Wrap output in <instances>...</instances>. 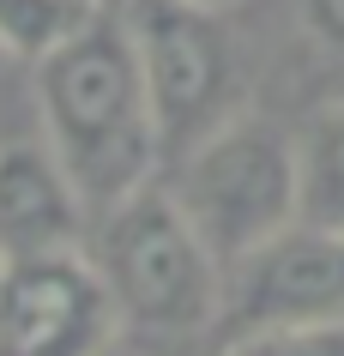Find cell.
Listing matches in <instances>:
<instances>
[{
    "label": "cell",
    "mask_w": 344,
    "mask_h": 356,
    "mask_svg": "<svg viewBox=\"0 0 344 356\" xmlns=\"http://www.w3.org/2000/svg\"><path fill=\"white\" fill-rule=\"evenodd\" d=\"M31 97L42 139L73 175L91 218L151 188L157 169L170 163L121 0H109L85 31H73L55 55L31 67Z\"/></svg>",
    "instance_id": "cell-1"
},
{
    "label": "cell",
    "mask_w": 344,
    "mask_h": 356,
    "mask_svg": "<svg viewBox=\"0 0 344 356\" xmlns=\"http://www.w3.org/2000/svg\"><path fill=\"white\" fill-rule=\"evenodd\" d=\"M91 260L115 296V314L139 332L188 338L224 320V266L157 181L91 218Z\"/></svg>",
    "instance_id": "cell-2"
},
{
    "label": "cell",
    "mask_w": 344,
    "mask_h": 356,
    "mask_svg": "<svg viewBox=\"0 0 344 356\" xmlns=\"http://www.w3.org/2000/svg\"><path fill=\"white\" fill-rule=\"evenodd\" d=\"M170 193L229 272L242 254L296 224V139L260 115H229L175 157Z\"/></svg>",
    "instance_id": "cell-3"
},
{
    "label": "cell",
    "mask_w": 344,
    "mask_h": 356,
    "mask_svg": "<svg viewBox=\"0 0 344 356\" xmlns=\"http://www.w3.org/2000/svg\"><path fill=\"white\" fill-rule=\"evenodd\" d=\"M121 19L151 91L163 151L175 163L193 139L242 115V55L229 19L211 0H121Z\"/></svg>",
    "instance_id": "cell-4"
},
{
    "label": "cell",
    "mask_w": 344,
    "mask_h": 356,
    "mask_svg": "<svg viewBox=\"0 0 344 356\" xmlns=\"http://www.w3.org/2000/svg\"><path fill=\"white\" fill-rule=\"evenodd\" d=\"M115 326V296L85 248L0 266V356H103Z\"/></svg>",
    "instance_id": "cell-5"
},
{
    "label": "cell",
    "mask_w": 344,
    "mask_h": 356,
    "mask_svg": "<svg viewBox=\"0 0 344 356\" xmlns=\"http://www.w3.org/2000/svg\"><path fill=\"white\" fill-rule=\"evenodd\" d=\"M308 320H344V236L296 218L224 272V326L242 338Z\"/></svg>",
    "instance_id": "cell-6"
},
{
    "label": "cell",
    "mask_w": 344,
    "mask_h": 356,
    "mask_svg": "<svg viewBox=\"0 0 344 356\" xmlns=\"http://www.w3.org/2000/svg\"><path fill=\"white\" fill-rule=\"evenodd\" d=\"M91 211L49 139H0V260L79 248Z\"/></svg>",
    "instance_id": "cell-7"
},
{
    "label": "cell",
    "mask_w": 344,
    "mask_h": 356,
    "mask_svg": "<svg viewBox=\"0 0 344 356\" xmlns=\"http://www.w3.org/2000/svg\"><path fill=\"white\" fill-rule=\"evenodd\" d=\"M296 218L344 236V103L296 133Z\"/></svg>",
    "instance_id": "cell-8"
},
{
    "label": "cell",
    "mask_w": 344,
    "mask_h": 356,
    "mask_svg": "<svg viewBox=\"0 0 344 356\" xmlns=\"http://www.w3.org/2000/svg\"><path fill=\"white\" fill-rule=\"evenodd\" d=\"M109 0H0V60L6 67H37L60 42L85 31Z\"/></svg>",
    "instance_id": "cell-9"
},
{
    "label": "cell",
    "mask_w": 344,
    "mask_h": 356,
    "mask_svg": "<svg viewBox=\"0 0 344 356\" xmlns=\"http://www.w3.org/2000/svg\"><path fill=\"white\" fill-rule=\"evenodd\" d=\"M224 356H344V320H308V326L242 332V338H229Z\"/></svg>",
    "instance_id": "cell-10"
},
{
    "label": "cell",
    "mask_w": 344,
    "mask_h": 356,
    "mask_svg": "<svg viewBox=\"0 0 344 356\" xmlns=\"http://www.w3.org/2000/svg\"><path fill=\"white\" fill-rule=\"evenodd\" d=\"M302 13L326 49H344V0H302Z\"/></svg>",
    "instance_id": "cell-11"
},
{
    "label": "cell",
    "mask_w": 344,
    "mask_h": 356,
    "mask_svg": "<svg viewBox=\"0 0 344 356\" xmlns=\"http://www.w3.org/2000/svg\"><path fill=\"white\" fill-rule=\"evenodd\" d=\"M211 6H229V0H211Z\"/></svg>",
    "instance_id": "cell-12"
},
{
    "label": "cell",
    "mask_w": 344,
    "mask_h": 356,
    "mask_svg": "<svg viewBox=\"0 0 344 356\" xmlns=\"http://www.w3.org/2000/svg\"><path fill=\"white\" fill-rule=\"evenodd\" d=\"M0 266H6V260H0Z\"/></svg>",
    "instance_id": "cell-13"
}]
</instances>
